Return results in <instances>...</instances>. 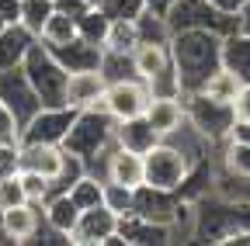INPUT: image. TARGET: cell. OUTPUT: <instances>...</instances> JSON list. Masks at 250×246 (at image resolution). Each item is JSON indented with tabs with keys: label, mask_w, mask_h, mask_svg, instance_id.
I'll return each instance as SVG.
<instances>
[{
	"label": "cell",
	"mask_w": 250,
	"mask_h": 246,
	"mask_svg": "<svg viewBox=\"0 0 250 246\" xmlns=\"http://www.w3.org/2000/svg\"><path fill=\"white\" fill-rule=\"evenodd\" d=\"M66 194L73 198V205H77L80 211H83V208H94V205H101V198H104V177H98V173L87 170Z\"/></svg>",
	"instance_id": "obj_28"
},
{
	"label": "cell",
	"mask_w": 250,
	"mask_h": 246,
	"mask_svg": "<svg viewBox=\"0 0 250 246\" xmlns=\"http://www.w3.org/2000/svg\"><path fill=\"white\" fill-rule=\"evenodd\" d=\"M184 121L191 125L208 146H219L233 135V125H236V114H233V104H223L202 90H191L184 94Z\"/></svg>",
	"instance_id": "obj_4"
},
{
	"label": "cell",
	"mask_w": 250,
	"mask_h": 246,
	"mask_svg": "<svg viewBox=\"0 0 250 246\" xmlns=\"http://www.w3.org/2000/svg\"><path fill=\"white\" fill-rule=\"evenodd\" d=\"M174 4H177V0H146V7H149V11H156V14H167Z\"/></svg>",
	"instance_id": "obj_44"
},
{
	"label": "cell",
	"mask_w": 250,
	"mask_h": 246,
	"mask_svg": "<svg viewBox=\"0 0 250 246\" xmlns=\"http://www.w3.org/2000/svg\"><path fill=\"white\" fill-rule=\"evenodd\" d=\"M77 219H80V208L73 205V198L66 191H52L42 201V222H45V229L66 236V243H70V232H73Z\"/></svg>",
	"instance_id": "obj_16"
},
{
	"label": "cell",
	"mask_w": 250,
	"mask_h": 246,
	"mask_svg": "<svg viewBox=\"0 0 250 246\" xmlns=\"http://www.w3.org/2000/svg\"><path fill=\"white\" fill-rule=\"evenodd\" d=\"M223 66L233 70L243 83H250V35L240 28L223 35Z\"/></svg>",
	"instance_id": "obj_22"
},
{
	"label": "cell",
	"mask_w": 250,
	"mask_h": 246,
	"mask_svg": "<svg viewBox=\"0 0 250 246\" xmlns=\"http://www.w3.org/2000/svg\"><path fill=\"white\" fill-rule=\"evenodd\" d=\"M188 173H191V160H188L170 139H160L143 156V184H149V188L181 191Z\"/></svg>",
	"instance_id": "obj_5"
},
{
	"label": "cell",
	"mask_w": 250,
	"mask_h": 246,
	"mask_svg": "<svg viewBox=\"0 0 250 246\" xmlns=\"http://www.w3.org/2000/svg\"><path fill=\"white\" fill-rule=\"evenodd\" d=\"M174 63L170 59V42H139L132 49V70L139 80H153L156 73H164L167 66Z\"/></svg>",
	"instance_id": "obj_20"
},
{
	"label": "cell",
	"mask_w": 250,
	"mask_h": 246,
	"mask_svg": "<svg viewBox=\"0 0 250 246\" xmlns=\"http://www.w3.org/2000/svg\"><path fill=\"white\" fill-rule=\"evenodd\" d=\"M7 28H11V24L4 21V14H0V32H7Z\"/></svg>",
	"instance_id": "obj_49"
},
{
	"label": "cell",
	"mask_w": 250,
	"mask_h": 246,
	"mask_svg": "<svg viewBox=\"0 0 250 246\" xmlns=\"http://www.w3.org/2000/svg\"><path fill=\"white\" fill-rule=\"evenodd\" d=\"M139 24L136 21H111L108 28V38H104V49L108 52H125V56H132V49L139 45Z\"/></svg>",
	"instance_id": "obj_29"
},
{
	"label": "cell",
	"mask_w": 250,
	"mask_h": 246,
	"mask_svg": "<svg viewBox=\"0 0 250 246\" xmlns=\"http://www.w3.org/2000/svg\"><path fill=\"white\" fill-rule=\"evenodd\" d=\"M73 118H77L73 108H39L24 121L21 142H52V146H62V139L70 135Z\"/></svg>",
	"instance_id": "obj_8"
},
{
	"label": "cell",
	"mask_w": 250,
	"mask_h": 246,
	"mask_svg": "<svg viewBox=\"0 0 250 246\" xmlns=\"http://www.w3.org/2000/svg\"><path fill=\"white\" fill-rule=\"evenodd\" d=\"M170 59L184 94H191L208 80V73L223 66V35L212 28H181L170 35Z\"/></svg>",
	"instance_id": "obj_1"
},
{
	"label": "cell",
	"mask_w": 250,
	"mask_h": 246,
	"mask_svg": "<svg viewBox=\"0 0 250 246\" xmlns=\"http://www.w3.org/2000/svg\"><path fill=\"white\" fill-rule=\"evenodd\" d=\"M18 170V146H0V180Z\"/></svg>",
	"instance_id": "obj_41"
},
{
	"label": "cell",
	"mask_w": 250,
	"mask_h": 246,
	"mask_svg": "<svg viewBox=\"0 0 250 246\" xmlns=\"http://www.w3.org/2000/svg\"><path fill=\"white\" fill-rule=\"evenodd\" d=\"M240 32H247V35H250V0H247V7L240 11Z\"/></svg>",
	"instance_id": "obj_46"
},
{
	"label": "cell",
	"mask_w": 250,
	"mask_h": 246,
	"mask_svg": "<svg viewBox=\"0 0 250 246\" xmlns=\"http://www.w3.org/2000/svg\"><path fill=\"white\" fill-rule=\"evenodd\" d=\"M104 180H115V184H125V188L139 191L143 188V156L132 149L111 146L104 156Z\"/></svg>",
	"instance_id": "obj_13"
},
{
	"label": "cell",
	"mask_w": 250,
	"mask_h": 246,
	"mask_svg": "<svg viewBox=\"0 0 250 246\" xmlns=\"http://www.w3.org/2000/svg\"><path fill=\"white\" fill-rule=\"evenodd\" d=\"M146 121L156 129V135L160 139H167V135H174L181 125H184V101L181 97H149V104H146Z\"/></svg>",
	"instance_id": "obj_19"
},
{
	"label": "cell",
	"mask_w": 250,
	"mask_h": 246,
	"mask_svg": "<svg viewBox=\"0 0 250 246\" xmlns=\"http://www.w3.org/2000/svg\"><path fill=\"white\" fill-rule=\"evenodd\" d=\"M18 173H21V184H24V198H28L31 205H42V201L52 194V180H49V177H42V173H35V170H24V167H18Z\"/></svg>",
	"instance_id": "obj_34"
},
{
	"label": "cell",
	"mask_w": 250,
	"mask_h": 246,
	"mask_svg": "<svg viewBox=\"0 0 250 246\" xmlns=\"http://www.w3.org/2000/svg\"><path fill=\"white\" fill-rule=\"evenodd\" d=\"M52 56L73 73V70H94V66H101L104 49H101V45H94V42H87L83 35H77V38L66 42V45H56Z\"/></svg>",
	"instance_id": "obj_21"
},
{
	"label": "cell",
	"mask_w": 250,
	"mask_h": 246,
	"mask_svg": "<svg viewBox=\"0 0 250 246\" xmlns=\"http://www.w3.org/2000/svg\"><path fill=\"white\" fill-rule=\"evenodd\" d=\"M35 42V35L24 32L21 24H11L7 32H0V70H11V66H21L24 56Z\"/></svg>",
	"instance_id": "obj_23"
},
{
	"label": "cell",
	"mask_w": 250,
	"mask_h": 246,
	"mask_svg": "<svg viewBox=\"0 0 250 246\" xmlns=\"http://www.w3.org/2000/svg\"><path fill=\"white\" fill-rule=\"evenodd\" d=\"M21 70L28 73V80H31V87H35L42 108H66V76H70V70L52 56V49L42 38L31 42Z\"/></svg>",
	"instance_id": "obj_3"
},
{
	"label": "cell",
	"mask_w": 250,
	"mask_h": 246,
	"mask_svg": "<svg viewBox=\"0 0 250 246\" xmlns=\"http://www.w3.org/2000/svg\"><path fill=\"white\" fill-rule=\"evenodd\" d=\"M83 4H87V7H101V4H104V0H83Z\"/></svg>",
	"instance_id": "obj_48"
},
{
	"label": "cell",
	"mask_w": 250,
	"mask_h": 246,
	"mask_svg": "<svg viewBox=\"0 0 250 246\" xmlns=\"http://www.w3.org/2000/svg\"><path fill=\"white\" fill-rule=\"evenodd\" d=\"M101 7L108 11L111 21H139L143 11H149V7H146V0H104Z\"/></svg>",
	"instance_id": "obj_37"
},
{
	"label": "cell",
	"mask_w": 250,
	"mask_h": 246,
	"mask_svg": "<svg viewBox=\"0 0 250 246\" xmlns=\"http://www.w3.org/2000/svg\"><path fill=\"white\" fill-rule=\"evenodd\" d=\"M156 142H160V135H156V129L146 121V114L115 121V146L132 149V152H139V156H146V152H149Z\"/></svg>",
	"instance_id": "obj_18"
},
{
	"label": "cell",
	"mask_w": 250,
	"mask_h": 246,
	"mask_svg": "<svg viewBox=\"0 0 250 246\" xmlns=\"http://www.w3.org/2000/svg\"><path fill=\"white\" fill-rule=\"evenodd\" d=\"M21 201H28L24 198V184H21V173L14 170V173H7L4 180H0V208H14V205H21Z\"/></svg>",
	"instance_id": "obj_38"
},
{
	"label": "cell",
	"mask_w": 250,
	"mask_h": 246,
	"mask_svg": "<svg viewBox=\"0 0 250 246\" xmlns=\"http://www.w3.org/2000/svg\"><path fill=\"white\" fill-rule=\"evenodd\" d=\"M80 35V28H77V18L73 14H66V11H52V18L45 21V28H42V42L49 45V49H56V45H66V42H73Z\"/></svg>",
	"instance_id": "obj_25"
},
{
	"label": "cell",
	"mask_w": 250,
	"mask_h": 246,
	"mask_svg": "<svg viewBox=\"0 0 250 246\" xmlns=\"http://www.w3.org/2000/svg\"><path fill=\"white\" fill-rule=\"evenodd\" d=\"M164 18L170 24V32H181V28H212L219 35H229L233 28H240V18L219 14L208 0H177Z\"/></svg>",
	"instance_id": "obj_6"
},
{
	"label": "cell",
	"mask_w": 250,
	"mask_h": 246,
	"mask_svg": "<svg viewBox=\"0 0 250 246\" xmlns=\"http://www.w3.org/2000/svg\"><path fill=\"white\" fill-rule=\"evenodd\" d=\"M0 14H4L7 24H18L21 21V0H0Z\"/></svg>",
	"instance_id": "obj_43"
},
{
	"label": "cell",
	"mask_w": 250,
	"mask_h": 246,
	"mask_svg": "<svg viewBox=\"0 0 250 246\" xmlns=\"http://www.w3.org/2000/svg\"><path fill=\"white\" fill-rule=\"evenodd\" d=\"M0 101H4V104L18 114L21 129H24V121L42 108V101H39V94H35V87H31V80H28V73H24L21 66L0 70Z\"/></svg>",
	"instance_id": "obj_9"
},
{
	"label": "cell",
	"mask_w": 250,
	"mask_h": 246,
	"mask_svg": "<svg viewBox=\"0 0 250 246\" xmlns=\"http://www.w3.org/2000/svg\"><path fill=\"white\" fill-rule=\"evenodd\" d=\"M70 152L87 160V170L104 177V156L108 149L115 146V118L98 104V108H87V111H77L73 125H70V135L62 139Z\"/></svg>",
	"instance_id": "obj_2"
},
{
	"label": "cell",
	"mask_w": 250,
	"mask_h": 246,
	"mask_svg": "<svg viewBox=\"0 0 250 246\" xmlns=\"http://www.w3.org/2000/svg\"><path fill=\"white\" fill-rule=\"evenodd\" d=\"M240 87H243V80H240L233 70L219 66L215 73H208V80H205L198 90H202V94H208V97H215V101H223V104H233L236 94H240Z\"/></svg>",
	"instance_id": "obj_26"
},
{
	"label": "cell",
	"mask_w": 250,
	"mask_h": 246,
	"mask_svg": "<svg viewBox=\"0 0 250 246\" xmlns=\"http://www.w3.org/2000/svg\"><path fill=\"white\" fill-rule=\"evenodd\" d=\"M118 219H125V215L136 211V191L125 188V184H115V180H104V198H101Z\"/></svg>",
	"instance_id": "obj_32"
},
{
	"label": "cell",
	"mask_w": 250,
	"mask_h": 246,
	"mask_svg": "<svg viewBox=\"0 0 250 246\" xmlns=\"http://www.w3.org/2000/svg\"><path fill=\"white\" fill-rule=\"evenodd\" d=\"M101 73L108 76V83H111V80H125V76H136L132 56H125V52H108V49H104V56H101Z\"/></svg>",
	"instance_id": "obj_36"
},
{
	"label": "cell",
	"mask_w": 250,
	"mask_h": 246,
	"mask_svg": "<svg viewBox=\"0 0 250 246\" xmlns=\"http://www.w3.org/2000/svg\"><path fill=\"white\" fill-rule=\"evenodd\" d=\"M233 114H236V121H250V83L240 87V94L233 101Z\"/></svg>",
	"instance_id": "obj_40"
},
{
	"label": "cell",
	"mask_w": 250,
	"mask_h": 246,
	"mask_svg": "<svg viewBox=\"0 0 250 246\" xmlns=\"http://www.w3.org/2000/svg\"><path fill=\"white\" fill-rule=\"evenodd\" d=\"M111 232H118V215L101 201L94 208H83L70 232V246H101Z\"/></svg>",
	"instance_id": "obj_10"
},
{
	"label": "cell",
	"mask_w": 250,
	"mask_h": 246,
	"mask_svg": "<svg viewBox=\"0 0 250 246\" xmlns=\"http://www.w3.org/2000/svg\"><path fill=\"white\" fill-rule=\"evenodd\" d=\"M108 90V76L101 73V66L94 70H73L66 76V108L73 111H87V108H98L101 97Z\"/></svg>",
	"instance_id": "obj_11"
},
{
	"label": "cell",
	"mask_w": 250,
	"mask_h": 246,
	"mask_svg": "<svg viewBox=\"0 0 250 246\" xmlns=\"http://www.w3.org/2000/svg\"><path fill=\"white\" fill-rule=\"evenodd\" d=\"M208 4H212L219 14H226V18H240V11L247 7V0H208Z\"/></svg>",
	"instance_id": "obj_42"
},
{
	"label": "cell",
	"mask_w": 250,
	"mask_h": 246,
	"mask_svg": "<svg viewBox=\"0 0 250 246\" xmlns=\"http://www.w3.org/2000/svg\"><path fill=\"white\" fill-rule=\"evenodd\" d=\"M139 24V38L143 42H170V24L164 14H156V11H143V18L136 21Z\"/></svg>",
	"instance_id": "obj_33"
},
{
	"label": "cell",
	"mask_w": 250,
	"mask_h": 246,
	"mask_svg": "<svg viewBox=\"0 0 250 246\" xmlns=\"http://www.w3.org/2000/svg\"><path fill=\"white\" fill-rule=\"evenodd\" d=\"M77 28H80V35L94 45H101L104 49V38H108V28H111V18L104 7H87L80 18H77Z\"/></svg>",
	"instance_id": "obj_27"
},
{
	"label": "cell",
	"mask_w": 250,
	"mask_h": 246,
	"mask_svg": "<svg viewBox=\"0 0 250 246\" xmlns=\"http://www.w3.org/2000/svg\"><path fill=\"white\" fill-rule=\"evenodd\" d=\"M56 4H59V0H56Z\"/></svg>",
	"instance_id": "obj_50"
},
{
	"label": "cell",
	"mask_w": 250,
	"mask_h": 246,
	"mask_svg": "<svg viewBox=\"0 0 250 246\" xmlns=\"http://www.w3.org/2000/svg\"><path fill=\"white\" fill-rule=\"evenodd\" d=\"M177 201H181L177 191H160V188L143 184V188L136 191V215H143V219H149V222H167L170 226L174 211H177Z\"/></svg>",
	"instance_id": "obj_17"
},
{
	"label": "cell",
	"mask_w": 250,
	"mask_h": 246,
	"mask_svg": "<svg viewBox=\"0 0 250 246\" xmlns=\"http://www.w3.org/2000/svg\"><path fill=\"white\" fill-rule=\"evenodd\" d=\"M18 167L35 170V173L56 180V173L62 167V146H52V142H21L18 146Z\"/></svg>",
	"instance_id": "obj_15"
},
{
	"label": "cell",
	"mask_w": 250,
	"mask_h": 246,
	"mask_svg": "<svg viewBox=\"0 0 250 246\" xmlns=\"http://www.w3.org/2000/svg\"><path fill=\"white\" fill-rule=\"evenodd\" d=\"M219 170L229 177H250V142H243L236 135L219 142Z\"/></svg>",
	"instance_id": "obj_24"
},
{
	"label": "cell",
	"mask_w": 250,
	"mask_h": 246,
	"mask_svg": "<svg viewBox=\"0 0 250 246\" xmlns=\"http://www.w3.org/2000/svg\"><path fill=\"white\" fill-rule=\"evenodd\" d=\"M83 173H87V160L62 146V167H59V173H56V180H52V191H70Z\"/></svg>",
	"instance_id": "obj_31"
},
{
	"label": "cell",
	"mask_w": 250,
	"mask_h": 246,
	"mask_svg": "<svg viewBox=\"0 0 250 246\" xmlns=\"http://www.w3.org/2000/svg\"><path fill=\"white\" fill-rule=\"evenodd\" d=\"M118 232L125 236L129 246H167V243H174L167 222H149V219H143L136 211L118 219Z\"/></svg>",
	"instance_id": "obj_14"
},
{
	"label": "cell",
	"mask_w": 250,
	"mask_h": 246,
	"mask_svg": "<svg viewBox=\"0 0 250 246\" xmlns=\"http://www.w3.org/2000/svg\"><path fill=\"white\" fill-rule=\"evenodd\" d=\"M0 146H21V121L4 101H0Z\"/></svg>",
	"instance_id": "obj_39"
},
{
	"label": "cell",
	"mask_w": 250,
	"mask_h": 246,
	"mask_svg": "<svg viewBox=\"0 0 250 246\" xmlns=\"http://www.w3.org/2000/svg\"><path fill=\"white\" fill-rule=\"evenodd\" d=\"M146 87H149V94H153V97H181V94H184V87H181V76H177L174 63H170L164 73H156Z\"/></svg>",
	"instance_id": "obj_35"
},
{
	"label": "cell",
	"mask_w": 250,
	"mask_h": 246,
	"mask_svg": "<svg viewBox=\"0 0 250 246\" xmlns=\"http://www.w3.org/2000/svg\"><path fill=\"white\" fill-rule=\"evenodd\" d=\"M233 135L243 139V142H250V121H236V125H233Z\"/></svg>",
	"instance_id": "obj_45"
},
{
	"label": "cell",
	"mask_w": 250,
	"mask_h": 246,
	"mask_svg": "<svg viewBox=\"0 0 250 246\" xmlns=\"http://www.w3.org/2000/svg\"><path fill=\"white\" fill-rule=\"evenodd\" d=\"M52 11H56V0H21V21L18 24L39 38L45 21L52 18Z\"/></svg>",
	"instance_id": "obj_30"
},
{
	"label": "cell",
	"mask_w": 250,
	"mask_h": 246,
	"mask_svg": "<svg viewBox=\"0 0 250 246\" xmlns=\"http://www.w3.org/2000/svg\"><path fill=\"white\" fill-rule=\"evenodd\" d=\"M149 87L146 80L139 76H125V80H111L108 90H104V97H101V108L115 118V121H125V118H136L146 111L149 104Z\"/></svg>",
	"instance_id": "obj_7"
},
{
	"label": "cell",
	"mask_w": 250,
	"mask_h": 246,
	"mask_svg": "<svg viewBox=\"0 0 250 246\" xmlns=\"http://www.w3.org/2000/svg\"><path fill=\"white\" fill-rule=\"evenodd\" d=\"M42 232V205L21 201L14 208L4 211V243H35V236Z\"/></svg>",
	"instance_id": "obj_12"
},
{
	"label": "cell",
	"mask_w": 250,
	"mask_h": 246,
	"mask_svg": "<svg viewBox=\"0 0 250 246\" xmlns=\"http://www.w3.org/2000/svg\"><path fill=\"white\" fill-rule=\"evenodd\" d=\"M0 243H4V208H0Z\"/></svg>",
	"instance_id": "obj_47"
}]
</instances>
